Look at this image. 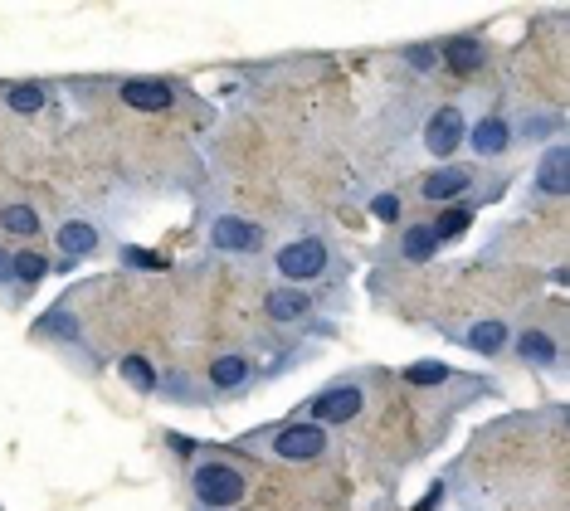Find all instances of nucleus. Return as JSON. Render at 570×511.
Segmentation results:
<instances>
[{
    "mask_svg": "<svg viewBox=\"0 0 570 511\" xmlns=\"http://www.w3.org/2000/svg\"><path fill=\"white\" fill-rule=\"evenodd\" d=\"M190 497L205 511H234L249 497V473L239 463H229V458H205L190 473Z\"/></svg>",
    "mask_w": 570,
    "mask_h": 511,
    "instance_id": "f257e3e1",
    "label": "nucleus"
},
{
    "mask_svg": "<svg viewBox=\"0 0 570 511\" xmlns=\"http://www.w3.org/2000/svg\"><path fill=\"white\" fill-rule=\"evenodd\" d=\"M468 146H473L478 156H497V151H507V146H512V122H507L502 112H488V117L468 132Z\"/></svg>",
    "mask_w": 570,
    "mask_h": 511,
    "instance_id": "f8f14e48",
    "label": "nucleus"
},
{
    "mask_svg": "<svg viewBox=\"0 0 570 511\" xmlns=\"http://www.w3.org/2000/svg\"><path fill=\"white\" fill-rule=\"evenodd\" d=\"M463 137H468V117H463V108H439L429 122H424V151L429 156H439V161H449L458 146H463Z\"/></svg>",
    "mask_w": 570,
    "mask_h": 511,
    "instance_id": "39448f33",
    "label": "nucleus"
},
{
    "mask_svg": "<svg viewBox=\"0 0 570 511\" xmlns=\"http://www.w3.org/2000/svg\"><path fill=\"white\" fill-rule=\"evenodd\" d=\"M458 346H468V351H478V356H502V351L512 346V331H507L502 317H483V322L463 327Z\"/></svg>",
    "mask_w": 570,
    "mask_h": 511,
    "instance_id": "9d476101",
    "label": "nucleus"
},
{
    "mask_svg": "<svg viewBox=\"0 0 570 511\" xmlns=\"http://www.w3.org/2000/svg\"><path fill=\"white\" fill-rule=\"evenodd\" d=\"M327 263H332V249L317 239V234H307V239H293V244H283L278 258H273V268L288 278V283H312V278H322L327 273Z\"/></svg>",
    "mask_w": 570,
    "mask_h": 511,
    "instance_id": "f03ea898",
    "label": "nucleus"
},
{
    "mask_svg": "<svg viewBox=\"0 0 570 511\" xmlns=\"http://www.w3.org/2000/svg\"><path fill=\"white\" fill-rule=\"evenodd\" d=\"M536 190L541 195H551V200H561L566 195V146H546V156L536 161Z\"/></svg>",
    "mask_w": 570,
    "mask_h": 511,
    "instance_id": "ddd939ff",
    "label": "nucleus"
},
{
    "mask_svg": "<svg viewBox=\"0 0 570 511\" xmlns=\"http://www.w3.org/2000/svg\"><path fill=\"white\" fill-rule=\"evenodd\" d=\"M44 273H49V258H44V254H35V249H25V254H10V283H20V288H35Z\"/></svg>",
    "mask_w": 570,
    "mask_h": 511,
    "instance_id": "6ab92c4d",
    "label": "nucleus"
},
{
    "mask_svg": "<svg viewBox=\"0 0 570 511\" xmlns=\"http://www.w3.org/2000/svg\"><path fill=\"white\" fill-rule=\"evenodd\" d=\"M405 59H410V64L424 73L429 64H434V59H439V44H410V49H405Z\"/></svg>",
    "mask_w": 570,
    "mask_h": 511,
    "instance_id": "a878e982",
    "label": "nucleus"
},
{
    "mask_svg": "<svg viewBox=\"0 0 570 511\" xmlns=\"http://www.w3.org/2000/svg\"><path fill=\"white\" fill-rule=\"evenodd\" d=\"M405 380L415 385V390H434V385H444V380H454V370L444 361H415L405 370Z\"/></svg>",
    "mask_w": 570,
    "mask_h": 511,
    "instance_id": "5701e85b",
    "label": "nucleus"
},
{
    "mask_svg": "<svg viewBox=\"0 0 570 511\" xmlns=\"http://www.w3.org/2000/svg\"><path fill=\"white\" fill-rule=\"evenodd\" d=\"M439 59H444L449 73H478V69H488L493 49H488V39H478V35H454L439 44Z\"/></svg>",
    "mask_w": 570,
    "mask_h": 511,
    "instance_id": "0eeeda50",
    "label": "nucleus"
},
{
    "mask_svg": "<svg viewBox=\"0 0 570 511\" xmlns=\"http://www.w3.org/2000/svg\"><path fill=\"white\" fill-rule=\"evenodd\" d=\"M117 375H122V380H127L137 395H156V390H161V370H156L147 356H137V351L117 361Z\"/></svg>",
    "mask_w": 570,
    "mask_h": 511,
    "instance_id": "2eb2a0df",
    "label": "nucleus"
},
{
    "mask_svg": "<svg viewBox=\"0 0 570 511\" xmlns=\"http://www.w3.org/2000/svg\"><path fill=\"white\" fill-rule=\"evenodd\" d=\"M166 443H171V448H176V453H195V438H181V434H171V438H166Z\"/></svg>",
    "mask_w": 570,
    "mask_h": 511,
    "instance_id": "cd10ccee",
    "label": "nucleus"
},
{
    "mask_svg": "<svg viewBox=\"0 0 570 511\" xmlns=\"http://www.w3.org/2000/svg\"><path fill=\"white\" fill-rule=\"evenodd\" d=\"M551 132H561V117H527L522 122V137H551Z\"/></svg>",
    "mask_w": 570,
    "mask_h": 511,
    "instance_id": "393cba45",
    "label": "nucleus"
},
{
    "mask_svg": "<svg viewBox=\"0 0 570 511\" xmlns=\"http://www.w3.org/2000/svg\"><path fill=\"white\" fill-rule=\"evenodd\" d=\"M307 312H312V297H307L303 288H268L264 292V317L268 322H278V327L303 322Z\"/></svg>",
    "mask_w": 570,
    "mask_h": 511,
    "instance_id": "9b49d317",
    "label": "nucleus"
},
{
    "mask_svg": "<svg viewBox=\"0 0 570 511\" xmlns=\"http://www.w3.org/2000/svg\"><path fill=\"white\" fill-rule=\"evenodd\" d=\"M327 448H332V438L312 419H293L288 429L273 434V458H283V463H317V458H327Z\"/></svg>",
    "mask_w": 570,
    "mask_h": 511,
    "instance_id": "7ed1b4c3",
    "label": "nucleus"
},
{
    "mask_svg": "<svg viewBox=\"0 0 570 511\" xmlns=\"http://www.w3.org/2000/svg\"><path fill=\"white\" fill-rule=\"evenodd\" d=\"M517 356H522V361L527 365H536V370H546V365H556V356H561V346H556V341H551V336H546V331H522V336H517Z\"/></svg>",
    "mask_w": 570,
    "mask_h": 511,
    "instance_id": "dca6fc26",
    "label": "nucleus"
},
{
    "mask_svg": "<svg viewBox=\"0 0 570 511\" xmlns=\"http://www.w3.org/2000/svg\"><path fill=\"white\" fill-rule=\"evenodd\" d=\"M371 210H376L380 219H395V215H400V200H395V195H376V200H371Z\"/></svg>",
    "mask_w": 570,
    "mask_h": 511,
    "instance_id": "bb28decb",
    "label": "nucleus"
},
{
    "mask_svg": "<svg viewBox=\"0 0 570 511\" xmlns=\"http://www.w3.org/2000/svg\"><path fill=\"white\" fill-rule=\"evenodd\" d=\"M122 258H127V268H152V273L166 268V258L152 254V249H122Z\"/></svg>",
    "mask_w": 570,
    "mask_h": 511,
    "instance_id": "b1692460",
    "label": "nucleus"
},
{
    "mask_svg": "<svg viewBox=\"0 0 570 511\" xmlns=\"http://www.w3.org/2000/svg\"><path fill=\"white\" fill-rule=\"evenodd\" d=\"M468 224H473V210H468V205H449L444 215L429 224V229H434V239H439V244H454V239L468 234Z\"/></svg>",
    "mask_w": 570,
    "mask_h": 511,
    "instance_id": "aec40b11",
    "label": "nucleus"
},
{
    "mask_svg": "<svg viewBox=\"0 0 570 511\" xmlns=\"http://www.w3.org/2000/svg\"><path fill=\"white\" fill-rule=\"evenodd\" d=\"M468 185H473V166H458V161H449V166H439V171H429V176L419 181V195H424V200H439V205H449V200H458Z\"/></svg>",
    "mask_w": 570,
    "mask_h": 511,
    "instance_id": "1a4fd4ad",
    "label": "nucleus"
},
{
    "mask_svg": "<svg viewBox=\"0 0 570 511\" xmlns=\"http://www.w3.org/2000/svg\"><path fill=\"white\" fill-rule=\"evenodd\" d=\"M210 244L220 254H259L264 249V224H254L244 215H220L210 224Z\"/></svg>",
    "mask_w": 570,
    "mask_h": 511,
    "instance_id": "423d86ee",
    "label": "nucleus"
},
{
    "mask_svg": "<svg viewBox=\"0 0 570 511\" xmlns=\"http://www.w3.org/2000/svg\"><path fill=\"white\" fill-rule=\"evenodd\" d=\"M0 229H5V234H20V239H35L39 234L35 205H5V210H0Z\"/></svg>",
    "mask_w": 570,
    "mask_h": 511,
    "instance_id": "412c9836",
    "label": "nucleus"
},
{
    "mask_svg": "<svg viewBox=\"0 0 570 511\" xmlns=\"http://www.w3.org/2000/svg\"><path fill=\"white\" fill-rule=\"evenodd\" d=\"M122 103L132 112H166V108H176V88L166 83V78H127L122 88Z\"/></svg>",
    "mask_w": 570,
    "mask_h": 511,
    "instance_id": "6e6552de",
    "label": "nucleus"
},
{
    "mask_svg": "<svg viewBox=\"0 0 570 511\" xmlns=\"http://www.w3.org/2000/svg\"><path fill=\"white\" fill-rule=\"evenodd\" d=\"M0 283H10V254H0Z\"/></svg>",
    "mask_w": 570,
    "mask_h": 511,
    "instance_id": "c85d7f7f",
    "label": "nucleus"
},
{
    "mask_svg": "<svg viewBox=\"0 0 570 511\" xmlns=\"http://www.w3.org/2000/svg\"><path fill=\"white\" fill-rule=\"evenodd\" d=\"M5 108L15 112V117H35V112H44V88L39 83H15L5 93Z\"/></svg>",
    "mask_w": 570,
    "mask_h": 511,
    "instance_id": "4be33fe9",
    "label": "nucleus"
},
{
    "mask_svg": "<svg viewBox=\"0 0 570 511\" xmlns=\"http://www.w3.org/2000/svg\"><path fill=\"white\" fill-rule=\"evenodd\" d=\"M59 249L69 258H88L98 249V229L88 224V219H69V224H59Z\"/></svg>",
    "mask_w": 570,
    "mask_h": 511,
    "instance_id": "f3484780",
    "label": "nucleus"
},
{
    "mask_svg": "<svg viewBox=\"0 0 570 511\" xmlns=\"http://www.w3.org/2000/svg\"><path fill=\"white\" fill-rule=\"evenodd\" d=\"M434 249H439V239H434L429 224H410V229L400 234V258H405V263H429Z\"/></svg>",
    "mask_w": 570,
    "mask_h": 511,
    "instance_id": "a211bd4d",
    "label": "nucleus"
},
{
    "mask_svg": "<svg viewBox=\"0 0 570 511\" xmlns=\"http://www.w3.org/2000/svg\"><path fill=\"white\" fill-rule=\"evenodd\" d=\"M249 380H254L249 356H220V361L210 365V385H215V390H225V395H239Z\"/></svg>",
    "mask_w": 570,
    "mask_h": 511,
    "instance_id": "4468645a",
    "label": "nucleus"
},
{
    "mask_svg": "<svg viewBox=\"0 0 570 511\" xmlns=\"http://www.w3.org/2000/svg\"><path fill=\"white\" fill-rule=\"evenodd\" d=\"M361 409H366V390L361 385H332V390H322L317 400L307 404V419L312 424H351V419H361Z\"/></svg>",
    "mask_w": 570,
    "mask_h": 511,
    "instance_id": "20e7f679",
    "label": "nucleus"
}]
</instances>
